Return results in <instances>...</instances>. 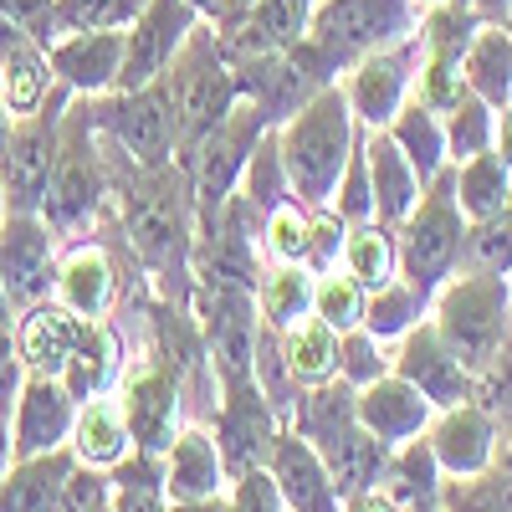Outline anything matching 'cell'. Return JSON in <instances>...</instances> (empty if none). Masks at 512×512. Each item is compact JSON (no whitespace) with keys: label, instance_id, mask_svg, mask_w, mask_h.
<instances>
[{"label":"cell","instance_id":"obj_29","mask_svg":"<svg viewBox=\"0 0 512 512\" xmlns=\"http://www.w3.org/2000/svg\"><path fill=\"white\" fill-rule=\"evenodd\" d=\"M128 431H134L139 451H159L175 441V415H180V384L175 374H164V369H144L128 379Z\"/></svg>","mask_w":512,"mask_h":512},{"label":"cell","instance_id":"obj_22","mask_svg":"<svg viewBox=\"0 0 512 512\" xmlns=\"http://www.w3.org/2000/svg\"><path fill=\"white\" fill-rule=\"evenodd\" d=\"M364 154H369V185H374V221L400 231L405 216L425 195L420 169L405 159V149L384 134V128H364Z\"/></svg>","mask_w":512,"mask_h":512},{"label":"cell","instance_id":"obj_32","mask_svg":"<svg viewBox=\"0 0 512 512\" xmlns=\"http://www.w3.org/2000/svg\"><path fill=\"white\" fill-rule=\"evenodd\" d=\"M318 456L328 461V477H333L338 497L349 502V497L379 487V472H384V456H390V446H384L379 436H369L364 425L354 420L349 431H338L333 441H323Z\"/></svg>","mask_w":512,"mask_h":512},{"label":"cell","instance_id":"obj_36","mask_svg":"<svg viewBox=\"0 0 512 512\" xmlns=\"http://www.w3.org/2000/svg\"><path fill=\"white\" fill-rule=\"evenodd\" d=\"M338 267H344L364 292H374V287H384L390 277H400V241H395V226H384V221L349 226V231H344V256H338Z\"/></svg>","mask_w":512,"mask_h":512},{"label":"cell","instance_id":"obj_44","mask_svg":"<svg viewBox=\"0 0 512 512\" xmlns=\"http://www.w3.org/2000/svg\"><path fill=\"white\" fill-rule=\"evenodd\" d=\"M364 287L344 272V267H333V272H323L318 282H313V313L333 328V333H349V328H359L364 323Z\"/></svg>","mask_w":512,"mask_h":512},{"label":"cell","instance_id":"obj_46","mask_svg":"<svg viewBox=\"0 0 512 512\" xmlns=\"http://www.w3.org/2000/svg\"><path fill=\"white\" fill-rule=\"evenodd\" d=\"M379 374H390V344H379L364 323L338 333V379H349L354 390H364Z\"/></svg>","mask_w":512,"mask_h":512},{"label":"cell","instance_id":"obj_27","mask_svg":"<svg viewBox=\"0 0 512 512\" xmlns=\"http://www.w3.org/2000/svg\"><path fill=\"white\" fill-rule=\"evenodd\" d=\"M221 456L236 472H256L262 456L272 451V415L262 405V384L246 379L236 390H226V415H221Z\"/></svg>","mask_w":512,"mask_h":512},{"label":"cell","instance_id":"obj_31","mask_svg":"<svg viewBox=\"0 0 512 512\" xmlns=\"http://www.w3.org/2000/svg\"><path fill=\"white\" fill-rule=\"evenodd\" d=\"M461 82L466 93H477L492 108L512 103V31L502 21H482V31L472 36V47L461 57Z\"/></svg>","mask_w":512,"mask_h":512},{"label":"cell","instance_id":"obj_6","mask_svg":"<svg viewBox=\"0 0 512 512\" xmlns=\"http://www.w3.org/2000/svg\"><path fill=\"white\" fill-rule=\"evenodd\" d=\"M267 128H272V123L262 118V108L241 98V103L195 144V154L185 159V169H190V195H195V241L216 236L231 195L241 190L246 159H251L256 144H262Z\"/></svg>","mask_w":512,"mask_h":512},{"label":"cell","instance_id":"obj_3","mask_svg":"<svg viewBox=\"0 0 512 512\" xmlns=\"http://www.w3.org/2000/svg\"><path fill=\"white\" fill-rule=\"evenodd\" d=\"M113 195V175H108V149L93 123V98H77L62 113V139H57V164H52V185L41 195L36 216L62 236H82Z\"/></svg>","mask_w":512,"mask_h":512},{"label":"cell","instance_id":"obj_25","mask_svg":"<svg viewBox=\"0 0 512 512\" xmlns=\"http://www.w3.org/2000/svg\"><path fill=\"white\" fill-rule=\"evenodd\" d=\"M82 323H88V318L67 313L57 297H41V303L21 308L16 338H21V364H26V374H52V379H57L62 364H67V354H72V344H77V333H82Z\"/></svg>","mask_w":512,"mask_h":512},{"label":"cell","instance_id":"obj_12","mask_svg":"<svg viewBox=\"0 0 512 512\" xmlns=\"http://www.w3.org/2000/svg\"><path fill=\"white\" fill-rule=\"evenodd\" d=\"M57 256L62 241L36 210H6V221H0V292L11 297L16 313L52 297Z\"/></svg>","mask_w":512,"mask_h":512},{"label":"cell","instance_id":"obj_4","mask_svg":"<svg viewBox=\"0 0 512 512\" xmlns=\"http://www.w3.org/2000/svg\"><path fill=\"white\" fill-rule=\"evenodd\" d=\"M431 328L477 379L512 344V282L492 272H456L431 292Z\"/></svg>","mask_w":512,"mask_h":512},{"label":"cell","instance_id":"obj_43","mask_svg":"<svg viewBox=\"0 0 512 512\" xmlns=\"http://www.w3.org/2000/svg\"><path fill=\"white\" fill-rule=\"evenodd\" d=\"M113 512H169V492H164V472L154 451H139L134 461H118L113 472Z\"/></svg>","mask_w":512,"mask_h":512},{"label":"cell","instance_id":"obj_17","mask_svg":"<svg viewBox=\"0 0 512 512\" xmlns=\"http://www.w3.org/2000/svg\"><path fill=\"white\" fill-rule=\"evenodd\" d=\"M52 72L62 88H72L77 98H103L118 88V72H123V31H72L57 36L52 47Z\"/></svg>","mask_w":512,"mask_h":512},{"label":"cell","instance_id":"obj_48","mask_svg":"<svg viewBox=\"0 0 512 512\" xmlns=\"http://www.w3.org/2000/svg\"><path fill=\"white\" fill-rule=\"evenodd\" d=\"M57 512H113V477H103L98 466H72V477L62 482Z\"/></svg>","mask_w":512,"mask_h":512},{"label":"cell","instance_id":"obj_23","mask_svg":"<svg viewBox=\"0 0 512 512\" xmlns=\"http://www.w3.org/2000/svg\"><path fill=\"white\" fill-rule=\"evenodd\" d=\"M379 497H390L395 507L405 512H441V497H446V472L431 451V441L415 436V441H400L384 456V472H379Z\"/></svg>","mask_w":512,"mask_h":512},{"label":"cell","instance_id":"obj_5","mask_svg":"<svg viewBox=\"0 0 512 512\" xmlns=\"http://www.w3.org/2000/svg\"><path fill=\"white\" fill-rule=\"evenodd\" d=\"M164 93H169V108H175V128H180V164L195 154V144L216 128L236 103H241V88H236V67L221 47V31L200 21L185 41V52L169 62V72L159 77Z\"/></svg>","mask_w":512,"mask_h":512},{"label":"cell","instance_id":"obj_45","mask_svg":"<svg viewBox=\"0 0 512 512\" xmlns=\"http://www.w3.org/2000/svg\"><path fill=\"white\" fill-rule=\"evenodd\" d=\"M149 0H57V36L72 31H128Z\"/></svg>","mask_w":512,"mask_h":512},{"label":"cell","instance_id":"obj_61","mask_svg":"<svg viewBox=\"0 0 512 512\" xmlns=\"http://www.w3.org/2000/svg\"><path fill=\"white\" fill-rule=\"evenodd\" d=\"M507 31H512V16H507Z\"/></svg>","mask_w":512,"mask_h":512},{"label":"cell","instance_id":"obj_19","mask_svg":"<svg viewBox=\"0 0 512 512\" xmlns=\"http://www.w3.org/2000/svg\"><path fill=\"white\" fill-rule=\"evenodd\" d=\"M52 297L77 313V318H103L118 297V267H113V251L103 241H72L57 256V282Z\"/></svg>","mask_w":512,"mask_h":512},{"label":"cell","instance_id":"obj_50","mask_svg":"<svg viewBox=\"0 0 512 512\" xmlns=\"http://www.w3.org/2000/svg\"><path fill=\"white\" fill-rule=\"evenodd\" d=\"M0 16L26 26L41 47H52V41H57V0H0Z\"/></svg>","mask_w":512,"mask_h":512},{"label":"cell","instance_id":"obj_37","mask_svg":"<svg viewBox=\"0 0 512 512\" xmlns=\"http://www.w3.org/2000/svg\"><path fill=\"white\" fill-rule=\"evenodd\" d=\"M282 364L297 384H323L333 369H338V333L308 313V318H297L287 333H282Z\"/></svg>","mask_w":512,"mask_h":512},{"label":"cell","instance_id":"obj_16","mask_svg":"<svg viewBox=\"0 0 512 512\" xmlns=\"http://www.w3.org/2000/svg\"><path fill=\"white\" fill-rule=\"evenodd\" d=\"M77 425V400L67 395V384L52 374H26L16 390V425H11V446L16 461L57 451Z\"/></svg>","mask_w":512,"mask_h":512},{"label":"cell","instance_id":"obj_33","mask_svg":"<svg viewBox=\"0 0 512 512\" xmlns=\"http://www.w3.org/2000/svg\"><path fill=\"white\" fill-rule=\"evenodd\" d=\"M451 185H456V205H461L466 221L502 216V210L512 205V169L502 164L497 149L451 164Z\"/></svg>","mask_w":512,"mask_h":512},{"label":"cell","instance_id":"obj_62","mask_svg":"<svg viewBox=\"0 0 512 512\" xmlns=\"http://www.w3.org/2000/svg\"><path fill=\"white\" fill-rule=\"evenodd\" d=\"M507 282H512V272H507Z\"/></svg>","mask_w":512,"mask_h":512},{"label":"cell","instance_id":"obj_28","mask_svg":"<svg viewBox=\"0 0 512 512\" xmlns=\"http://www.w3.org/2000/svg\"><path fill=\"white\" fill-rule=\"evenodd\" d=\"M72 466H77V451L67 446L11 461V472L0 477V512H57V497H62V482L72 477Z\"/></svg>","mask_w":512,"mask_h":512},{"label":"cell","instance_id":"obj_7","mask_svg":"<svg viewBox=\"0 0 512 512\" xmlns=\"http://www.w3.org/2000/svg\"><path fill=\"white\" fill-rule=\"evenodd\" d=\"M415 26V0H318L308 21V47L328 62L333 77H344L359 57L410 36Z\"/></svg>","mask_w":512,"mask_h":512},{"label":"cell","instance_id":"obj_41","mask_svg":"<svg viewBox=\"0 0 512 512\" xmlns=\"http://www.w3.org/2000/svg\"><path fill=\"white\" fill-rule=\"evenodd\" d=\"M446 159L461 164V159H472V154H487L492 149V134H497V108L482 103L477 93H461L446 113Z\"/></svg>","mask_w":512,"mask_h":512},{"label":"cell","instance_id":"obj_52","mask_svg":"<svg viewBox=\"0 0 512 512\" xmlns=\"http://www.w3.org/2000/svg\"><path fill=\"white\" fill-rule=\"evenodd\" d=\"M492 149L502 154V164L512 169V103L497 108V134H492Z\"/></svg>","mask_w":512,"mask_h":512},{"label":"cell","instance_id":"obj_53","mask_svg":"<svg viewBox=\"0 0 512 512\" xmlns=\"http://www.w3.org/2000/svg\"><path fill=\"white\" fill-rule=\"evenodd\" d=\"M344 512H405V507H395L390 497H379V492H359V497L344 502Z\"/></svg>","mask_w":512,"mask_h":512},{"label":"cell","instance_id":"obj_1","mask_svg":"<svg viewBox=\"0 0 512 512\" xmlns=\"http://www.w3.org/2000/svg\"><path fill=\"white\" fill-rule=\"evenodd\" d=\"M108 149V144H103ZM108 175L123 241L139 262L164 277L185 282L195 277V195H190V169L164 164V169H134L108 149Z\"/></svg>","mask_w":512,"mask_h":512},{"label":"cell","instance_id":"obj_58","mask_svg":"<svg viewBox=\"0 0 512 512\" xmlns=\"http://www.w3.org/2000/svg\"><path fill=\"white\" fill-rule=\"evenodd\" d=\"M6 210H11V205H6V185H0V221H6Z\"/></svg>","mask_w":512,"mask_h":512},{"label":"cell","instance_id":"obj_35","mask_svg":"<svg viewBox=\"0 0 512 512\" xmlns=\"http://www.w3.org/2000/svg\"><path fill=\"white\" fill-rule=\"evenodd\" d=\"M113 364H118V333L103 323V318H88L82 323V333H77V344H72V354H67V364H62V384H67V395L82 405V400H93L103 384H108V374H113Z\"/></svg>","mask_w":512,"mask_h":512},{"label":"cell","instance_id":"obj_57","mask_svg":"<svg viewBox=\"0 0 512 512\" xmlns=\"http://www.w3.org/2000/svg\"><path fill=\"white\" fill-rule=\"evenodd\" d=\"M169 512H226V507H221V497H205V502H175Z\"/></svg>","mask_w":512,"mask_h":512},{"label":"cell","instance_id":"obj_47","mask_svg":"<svg viewBox=\"0 0 512 512\" xmlns=\"http://www.w3.org/2000/svg\"><path fill=\"white\" fill-rule=\"evenodd\" d=\"M333 216L344 221V226H364L374 221V185H369V154H364V134L344 164V175H338V190H333Z\"/></svg>","mask_w":512,"mask_h":512},{"label":"cell","instance_id":"obj_8","mask_svg":"<svg viewBox=\"0 0 512 512\" xmlns=\"http://www.w3.org/2000/svg\"><path fill=\"white\" fill-rule=\"evenodd\" d=\"M400 241V277L410 287H420L431 297L446 277H456L461 267V241H466V216L456 205V185H451V164L425 185L420 205L405 216V226L395 231Z\"/></svg>","mask_w":512,"mask_h":512},{"label":"cell","instance_id":"obj_21","mask_svg":"<svg viewBox=\"0 0 512 512\" xmlns=\"http://www.w3.org/2000/svg\"><path fill=\"white\" fill-rule=\"evenodd\" d=\"M272 482L292 512H344V497H338L328 477V461L318 456L308 436L272 441Z\"/></svg>","mask_w":512,"mask_h":512},{"label":"cell","instance_id":"obj_15","mask_svg":"<svg viewBox=\"0 0 512 512\" xmlns=\"http://www.w3.org/2000/svg\"><path fill=\"white\" fill-rule=\"evenodd\" d=\"M425 441H431L436 461H441V472L451 482H472L482 477L487 466L502 456V436H497V415L477 400H461L451 410H436L431 425H425Z\"/></svg>","mask_w":512,"mask_h":512},{"label":"cell","instance_id":"obj_39","mask_svg":"<svg viewBox=\"0 0 512 512\" xmlns=\"http://www.w3.org/2000/svg\"><path fill=\"white\" fill-rule=\"evenodd\" d=\"M313 272L297 267V262H277L262 282H256V308H262L272 333H287L297 318L313 313Z\"/></svg>","mask_w":512,"mask_h":512},{"label":"cell","instance_id":"obj_59","mask_svg":"<svg viewBox=\"0 0 512 512\" xmlns=\"http://www.w3.org/2000/svg\"><path fill=\"white\" fill-rule=\"evenodd\" d=\"M431 6H441V0H415V11H431Z\"/></svg>","mask_w":512,"mask_h":512},{"label":"cell","instance_id":"obj_38","mask_svg":"<svg viewBox=\"0 0 512 512\" xmlns=\"http://www.w3.org/2000/svg\"><path fill=\"white\" fill-rule=\"evenodd\" d=\"M431 313V297L420 287H410L405 277H390L384 287H374L364 297V328L379 338V344H400V338Z\"/></svg>","mask_w":512,"mask_h":512},{"label":"cell","instance_id":"obj_49","mask_svg":"<svg viewBox=\"0 0 512 512\" xmlns=\"http://www.w3.org/2000/svg\"><path fill=\"white\" fill-rule=\"evenodd\" d=\"M16 318H21V313L11 308V297L0 292V410H11V400H16V390H21V379H26Z\"/></svg>","mask_w":512,"mask_h":512},{"label":"cell","instance_id":"obj_13","mask_svg":"<svg viewBox=\"0 0 512 512\" xmlns=\"http://www.w3.org/2000/svg\"><path fill=\"white\" fill-rule=\"evenodd\" d=\"M195 26H200V16H195V6H185V0H149V6L134 16V26L123 31V72H118L113 93H134V88L159 82L169 72V62L185 52Z\"/></svg>","mask_w":512,"mask_h":512},{"label":"cell","instance_id":"obj_30","mask_svg":"<svg viewBox=\"0 0 512 512\" xmlns=\"http://www.w3.org/2000/svg\"><path fill=\"white\" fill-rule=\"evenodd\" d=\"M128 441H134V431H128V405L123 395H93L77 405V425H72V451L77 461L88 466H118L128 456Z\"/></svg>","mask_w":512,"mask_h":512},{"label":"cell","instance_id":"obj_9","mask_svg":"<svg viewBox=\"0 0 512 512\" xmlns=\"http://www.w3.org/2000/svg\"><path fill=\"white\" fill-rule=\"evenodd\" d=\"M93 123L123 164H134V169L180 164V128H175V108H169L164 82L93 98Z\"/></svg>","mask_w":512,"mask_h":512},{"label":"cell","instance_id":"obj_54","mask_svg":"<svg viewBox=\"0 0 512 512\" xmlns=\"http://www.w3.org/2000/svg\"><path fill=\"white\" fill-rule=\"evenodd\" d=\"M472 6H477L482 21H502L507 26V16H512V0H472Z\"/></svg>","mask_w":512,"mask_h":512},{"label":"cell","instance_id":"obj_40","mask_svg":"<svg viewBox=\"0 0 512 512\" xmlns=\"http://www.w3.org/2000/svg\"><path fill=\"white\" fill-rule=\"evenodd\" d=\"M354 420H359V390L349 379H338V384L323 379V384H313V395L297 400V436H308L313 446L349 431Z\"/></svg>","mask_w":512,"mask_h":512},{"label":"cell","instance_id":"obj_60","mask_svg":"<svg viewBox=\"0 0 512 512\" xmlns=\"http://www.w3.org/2000/svg\"><path fill=\"white\" fill-rule=\"evenodd\" d=\"M507 461H512V420H507Z\"/></svg>","mask_w":512,"mask_h":512},{"label":"cell","instance_id":"obj_20","mask_svg":"<svg viewBox=\"0 0 512 512\" xmlns=\"http://www.w3.org/2000/svg\"><path fill=\"white\" fill-rule=\"evenodd\" d=\"M436 405L425 400L410 379H400L395 369L379 374L374 384L359 390V425L369 436H379L384 446H400V441H415L425 436V425H431Z\"/></svg>","mask_w":512,"mask_h":512},{"label":"cell","instance_id":"obj_2","mask_svg":"<svg viewBox=\"0 0 512 512\" xmlns=\"http://www.w3.org/2000/svg\"><path fill=\"white\" fill-rule=\"evenodd\" d=\"M272 134H277V154H282L292 195L313 210H328L338 175H344V164H349V154L364 134L349 98H344V82H328L313 103H303L287 123H277Z\"/></svg>","mask_w":512,"mask_h":512},{"label":"cell","instance_id":"obj_63","mask_svg":"<svg viewBox=\"0 0 512 512\" xmlns=\"http://www.w3.org/2000/svg\"><path fill=\"white\" fill-rule=\"evenodd\" d=\"M441 512H446V507H441Z\"/></svg>","mask_w":512,"mask_h":512},{"label":"cell","instance_id":"obj_51","mask_svg":"<svg viewBox=\"0 0 512 512\" xmlns=\"http://www.w3.org/2000/svg\"><path fill=\"white\" fill-rule=\"evenodd\" d=\"M277 502H282V492H277V482L256 466V472H241V482H236V502L226 507V512H277Z\"/></svg>","mask_w":512,"mask_h":512},{"label":"cell","instance_id":"obj_34","mask_svg":"<svg viewBox=\"0 0 512 512\" xmlns=\"http://www.w3.org/2000/svg\"><path fill=\"white\" fill-rule=\"evenodd\" d=\"M384 134L405 149V159L420 169L425 185H431L441 169L451 164V159H446V123H441V108H431L420 93L390 118V128H384Z\"/></svg>","mask_w":512,"mask_h":512},{"label":"cell","instance_id":"obj_26","mask_svg":"<svg viewBox=\"0 0 512 512\" xmlns=\"http://www.w3.org/2000/svg\"><path fill=\"white\" fill-rule=\"evenodd\" d=\"M221 477H226V456L221 441L190 425L169 441V461H164V492L175 502H205V497H221Z\"/></svg>","mask_w":512,"mask_h":512},{"label":"cell","instance_id":"obj_11","mask_svg":"<svg viewBox=\"0 0 512 512\" xmlns=\"http://www.w3.org/2000/svg\"><path fill=\"white\" fill-rule=\"evenodd\" d=\"M338 82H344V98L359 128H390V118L415 98V82H420V26L390 41V47L359 57Z\"/></svg>","mask_w":512,"mask_h":512},{"label":"cell","instance_id":"obj_56","mask_svg":"<svg viewBox=\"0 0 512 512\" xmlns=\"http://www.w3.org/2000/svg\"><path fill=\"white\" fill-rule=\"evenodd\" d=\"M185 6H195V16H200V21L216 26V21H221V11H226V0H185Z\"/></svg>","mask_w":512,"mask_h":512},{"label":"cell","instance_id":"obj_18","mask_svg":"<svg viewBox=\"0 0 512 512\" xmlns=\"http://www.w3.org/2000/svg\"><path fill=\"white\" fill-rule=\"evenodd\" d=\"M52 93H57V72H52L47 47L26 26L0 16V98H6L11 118L36 113Z\"/></svg>","mask_w":512,"mask_h":512},{"label":"cell","instance_id":"obj_55","mask_svg":"<svg viewBox=\"0 0 512 512\" xmlns=\"http://www.w3.org/2000/svg\"><path fill=\"white\" fill-rule=\"evenodd\" d=\"M11 461H16V446H11V420H6V410H0V477L11 472Z\"/></svg>","mask_w":512,"mask_h":512},{"label":"cell","instance_id":"obj_24","mask_svg":"<svg viewBox=\"0 0 512 512\" xmlns=\"http://www.w3.org/2000/svg\"><path fill=\"white\" fill-rule=\"evenodd\" d=\"M313 6H318V0H262V6H256L236 31H221L226 57L246 62V57H267V52L297 47V41L308 36Z\"/></svg>","mask_w":512,"mask_h":512},{"label":"cell","instance_id":"obj_14","mask_svg":"<svg viewBox=\"0 0 512 512\" xmlns=\"http://www.w3.org/2000/svg\"><path fill=\"white\" fill-rule=\"evenodd\" d=\"M390 349H395V354H390V369H395L400 379H410L436 410H451V405H461V400H477V374L441 344V333L431 328V318H420V323L400 338V344H390Z\"/></svg>","mask_w":512,"mask_h":512},{"label":"cell","instance_id":"obj_10","mask_svg":"<svg viewBox=\"0 0 512 512\" xmlns=\"http://www.w3.org/2000/svg\"><path fill=\"white\" fill-rule=\"evenodd\" d=\"M72 103V88H62L26 118H11L6 149H0V185H6L11 210H41V195L52 185L57 164V139H62V113Z\"/></svg>","mask_w":512,"mask_h":512},{"label":"cell","instance_id":"obj_42","mask_svg":"<svg viewBox=\"0 0 512 512\" xmlns=\"http://www.w3.org/2000/svg\"><path fill=\"white\" fill-rule=\"evenodd\" d=\"M456 272H492V277H507L512 272V205L502 210V216L466 221L461 267Z\"/></svg>","mask_w":512,"mask_h":512}]
</instances>
